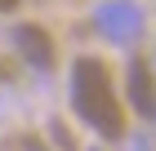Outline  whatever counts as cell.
Returning <instances> with one entry per match:
<instances>
[{
	"mask_svg": "<svg viewBox=\"0 0 156 151\" xmlns=\"http://www.w3.org/2000/svg\"><path fill=\"white\" fill-rule=\"evenodd\" d=\"M27 151H49V147H40V142H27Z\"/></svg>",
	"mask_w": 156,
	"mask_h": 151,
	"instance_id": "obj_5",
	"label": "cell"
},
{
	"mask_svg": "<svg viewBox=\"0 0 156 151\" xmlns=\"http://www.w3.org/2000/svg\"><path fill=\"white\" fill-rule=\"evenodd\" d=\"M72 107L89 129H98L103 138H120L125 133V111L112 89V76L98 58H76L72 67Z\"/></svg>",
	"mask_w": 156,
	"mask_h": 151,
	"instance_id": "obj_1",
	"label": "cell"
},
{
	"mask_svg": "<svg viewBox=\"0 0 156 151\" xmlns=\"http://www.w3.org/2000/svg\"><path fill=\"white\" fill-rule=\"evenodd\" d=\"M13 45H18V53H23L36 71H49L54 62H58L49 31H45V27H36V22H23V27H18V31H13Z\"/></svg>",
	"mask_w": 156,
	"mask_h": 151,
	"instance_id": "obj_2",
	"label": "cell"
},
{
	"mask_svg": "<svg viewBox=\"0 0 156 151\" xmlns=\"http://www.w3.org/2000/svg\"><path fill=\"white\" fill-rule=\"evenodd\" d=\"M129 93H134V102H138L143 116L156 111V89H152V76H147L143 62H134V67H129Z\"/></svg>",
	"mask_w": 156,
	"mask_h": 151,
	"instance_id": "obj_3",
	"label": "cell"
},
{
	"mask_svg": "<svg viewBox=\"0 0 156 151\" xmlns=\"http://www.w3.org/2000/svg\"><path fill=\"white\" fill-rule=\"evenodd\" d=\"M9 9H18V0H0V13H9Z\"/></svg>",
	"mask_w": 156,
	"mask_h": 151,
	"instance_id": "obj_4",
	"label": "cell"
}]
</instances>
